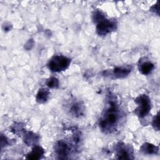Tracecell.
Returning <instances> with one entry per match:
<instances>
[{"instance_id": "1", "label": "cell", "mask_w": 160, "mask_h": 160, "mask_svg": "<svg viewBox=\"0 0 160 160\" xmlns=\"http://www.w3.org/2000/svg\"><path fill=\"white\" fill-rule=\"evenodd\" d=\"M114 100V99H113ZM111 98L104 113L99 120V127L102 131L111 133L116 129L120 120V111L116 101Z\"/></svg>"}, {"instance_id": "2", "label": "cell", "mask_w": 160, "mask_h": 160, "mask_svg": "<svg viewBox=\"0 0 160 160\" xmlns=\"http://www.w3.org/2000/svg\"><path fill=\"white\" fill-rule=\"evenodd\" d=\"M94 20L98 22L96 26V31L99 35L104 36L114 31L116 28V23L115 21L106 19L99 11L95 12L94 15Z\"/></svg>"}, {"instance_id": "3", "label": "cell", "mask_w": 160, "mask_h": 160, "mask_svg": "<svg viewBox=\"0 0 160 160\" xmlns=\"http://www.w3.org/2000/svg\"><path fill=\"white\" fill-rule=\"evenodd\" d=\"M135 102L138 104V107L135 109V113L139 118L146 116L151 110V104L149 98L146 95H140L136 99Z\"/></svg>"}, {"instance_id": "4", "label": "cell", "mask_w": 160, "mask_h": 160, "mask_svg": "<svg viewBox=\"0 0 160 160\" xmlns=\"http://www.w3.org/2000/svg\"><path fill=\"white\" fill-rule=\"evenodd\" d=\"M71 60L63 56H55L51 59L48 67L51 71L60 72L65 70L69 66Z\"/></svg>"}, {"instance_id": "5", "label": "cell", "mask_w": 160, "mask_h": 160, "mask_svg": "<svg viewBox=\"0 0 160 160\" xmlns=\"http://www.w3.org/2000/svg\"><path fill=\"white\" fill-rule=\"evenodd\" d=\"M117 156L118 159H131L132 158V150L130 148L126 146L125 144H119L117 146L116 148Z\"/></svg>"}, {"instance_id": "6", "label": "cell", "mask_w": 160, "mask_h": 160, "mask_svg": "<svg viewBox=\"0 0 160 160\" xmlns=\"http://www.w3.org/2000/svg\"><path fill=\"white\" fill-rule=\"evenodd\" d=\"M55 152L59 158H65L69 152V148L64 141H59L55 145Z\"/></svg>"}, {"instance_id": "7", "label": "cell", "mask_w": 160, "mask_h": 160, "mask_svg": "<svg viewBox=\"0 0 160 160\" xmlns=\"http://www.w3.org/2000/svg\"><path fill=\"white\" fill-rule=\"evenodd\" d=\"M44 154V149L40 146H35L31 152L28 154L27 158L29 159H38L41 158Z\"/></svg>"}, {"instance_id": "8", "label": "cell", "mask_w": 160, "mask_h": 160, "mask_svg": "<svg viewBox=\"0 0 160 160\" xmlns=\"http://www.w3.org/2000/svg\"><path fill=\"white\" fill-rule=\"evenodd\" d=\"M154 64L148 61L141 62L139 65V71L143 74H149L154 69Z\"/></svg>"}, {"instance_id": "9", "label": "cell", "mask_w": 160, "mask_h": 160, "mask_svg": "<svg viewBox=\"0 0 160 160\" xmlns=\"http://www.w3.org/2000/svg\"><path fill=\"white\" fill-rule=\"evenodd\" d=\"M131 72L129 67H118L114 69V74L116 78H122L128 76Z\"/></svg>"}, {"instance_id": "10", "label": "cell", "mask_w": 160, "mask_h": 160, "mask_svg": "<svg viewBox=\"0 0 160 160\" xmlns=\"http://www.w3.org/2000/svg\"><path fill=\"white\" fill-rule=\"evenodd\" d=\"M49 91L45 88H41L39 90L36 95V101L39 103L45 102L49 97Z\"/></svg>"}, {"instance_id": "11", "label": "cell", "mask_w": 160, "mask_h": 160, "mask_svg": "<svg viewBox=\"0 0 160 160\" xmlns=\"http://www.w3.org/2000/svg\"><path fill=\"white\" fill-rule=\"evenodd\" d=\"M141 151L144 154H156L158 152V147L154 146L150 143H145L143 144L141 148Z\"/></svg>"}, {"instance_id": "12", "label": "cell", "mask_w": 160, "mask_h": 160, "mask_svg": "<svg viewBox=\"0 0 160 160\" xmlns=\"http://www.w3.org/2000/svg\"><path fill=\"white\" fill-rule=\"evenodd\" d=\"M71 112L73 114V115H76V116H80L82 114V108H81V105L78 104V103H75L73 104L71 108Z\"/></svg>"}, {"instance_id": "13", "label": "cell", "mask_w": 160, "mask_h": 160, "mask_svg": "<svg viewBox=\"0 0 160 160\" xmlns=\"http://www.w3.org/2000/svg\"><path fill=\"white\" fill-rule=\"evenodd\" d=\"M46 84L50 88H57L59 86V81H58V79L52 77V78H49L47 81Z\"/></svg>"}, {"instance_id": "14", "label": "cell", "mask_w": 160, "mask_h": 160, "mask_svg": "<svg viewBox=\"0 0 160 160\" xmlns=\"http://www.w3.org/2000/svg\"><path fill=\"white\" fill-rule=\"evenodd\" d=\"M159 114L158 113L157 115L154 117L152 121V126H154V129L156 130H159Z\"/></svg>"}]
</instances>
